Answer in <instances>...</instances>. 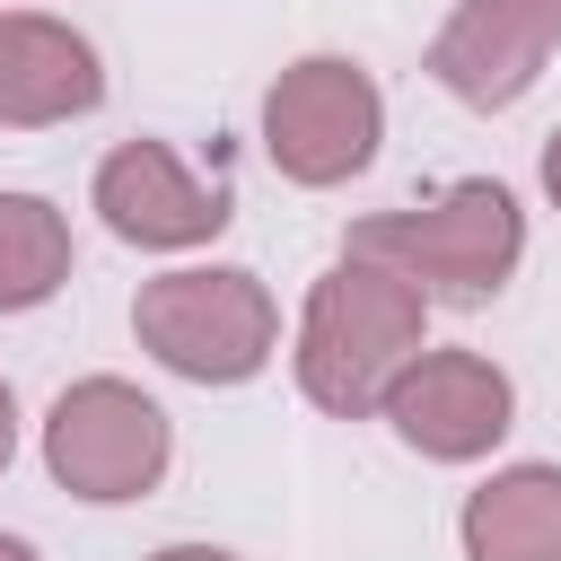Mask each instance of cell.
I'll return each mask as SVG.
<instances>
[{"instance_id": "cell-2", "label": "cell", "mask_w": 561, "mask_h": 561, "mask_svg": "<svg viewBox=\"0 0 561 561\" xmlns=\"http://www.w3.org/2000/svg\"><path fill=\"white\" fill-rule=\"evenodd\" d=\"M351 254H377L394 263L412 289L430 298H456V307H482L508 289V272L526 263V210L500 175H465L430 202H403V210H368L351 237Z\"/></svg>"}, {"instance_id": "cell-1", "label": "cell", "mask_w": 561, "mask_h": 561, "mask_svg": "<svg viewBox=\"0 0 561 561\" xmlns=\"http://www.w3.org/2000/svg\"><path fill=\"white\" fill-rule=\"evenodd\" d=\"M430 351V289H412L377 254H333L298 307L289 333V377L324 421H377L394 377Z\"/></svg>"}, {"instance_id": "cell-5", "label": "cell", "mask_w": 561, "mask_h": 561, "mask_svg": "<svg viewBox=\"0 0 561 561\" xmlns=\"http://www.w3.org/2000/svg\"><path fill=\"white\" fill-rule=\"evenodd\" d=\"M377 140H386V96L351 53H298L263 88V158H272V175H289L307 193L368 175Z\"/></svg>"}, {"instance_id": "cell-4", "label": "cell", "mask_w": 561, "mask_h": 561, "mask_svg": "<svg viewBox=\"0 0 561 561\" xmlns=\"http://www.w3.org/2000/svg\"><path fill=\"white\" fill-rule=\"evenodd\" d=\"M175 465V421L158 394H140L131 377H70L44 412V473L88 500V508H123L149 500Z\"/></svg>"}, {"instance_id": "cell-14", "label": "cell", "mask_w": 561, "mask_h": 561, "mask_svg": "<svg viewBox=\"0 0 561 561\" xmlns=\"http://www.w3.org/2000/svg\"><path fill=\"white\" fill-rule=\"evenodd\" d=\"M149 561H237V552H228V543H158Z\"/></svg>"}, {"instance_id": "cell-11", "label": "cell", "mask_w": 561, "mask_h": 561, "mask_svg": "<svg viewBox=\"0 0 561 561\" xmlns=\"http://www.w3.org/2000/svg\"><path fill=\"white\" fill-rule=\"evenodd\" d=\"M61 280H70V210L0 184V316L61 298Z\"/></svg>"}, {"instance_id": "cell-13", "label": "cell", "mask_w": 561, "mask_h": 561, "mask_svg": "<svg viewBox=\"0 0 561 561\" xmlns=\"http://www.w3.org/2000/svg\"><path fill=\"white\" fill-rule=\"evenodd\" d=\"M535 175H543V202L561 210V123H552V140H543V167H535Z\"/></svg>"}, {"instance_id": "cell-12", "label": "cell", "mask_w": 561, "mask_h": 561, "mask_svg": "<svg viewBox=\"0 0 561 561\" xmlns=\"http://www.w3.org/2000/svg\"><path fill=\"white\" fill-rule=\"evenodd\" d=\"M18 465V394H9V377H0V473Z\"/></svg>"}, {"instance_id": "cell-15", "label": "cell", "mask_w": 561, "mask_h": 561, "mask_svg": "<svg viewBox=\"0 0 561 561\" xmlns=\"http://www.w3.org/2000/svg\"><path fill=\"white\" fill-rule=\"evenodd\" d=\"M0 561H44V552H35L26 535H0Z\"/></svg>"}, {"instance_id": "cell-3", "label": "cell", "mask_w": 561, "mask_h": 561, "mask_svg": "<svg viewBox=\"0 0 561 561\" xmlns=\"http://www.w3.org/2000/svg\"><path fill=\"white\" fill-rule=\"evenodd\" d=\"M131 342L184 386H245L280 351V307L245 263H175L140 280Z\"/></svg>"}, {"instance_id": "cell-10", "label": "cell", "mask_w": 561, "mask_h": 561, "mask_svg": "<svg viewBox=\"0 0 561 561\" xmlns=\"http://www.w3.org/2000/svg\"><path fill=\"white\" fill-rule=\"evenodd\" d=\"M465 561H561V465H491L456 508Z\"/></svg>"}, {"instance_id": "cell-6", "label": "cell", "mask_w": 561, "mask_h": 561, "mask_svg": "<svg viewBox=\"0 0 561 561\" xmlns=\"http://www.w3.org/2000/svg\"><path fill=\"white\" fill-rule=\"evenodd\" d=\"M377 421L421 456V465H482L508 430H517V386L491 351H465V342H430L394 394L377 403Z\"/></svg>"}, {"instance_id": "cell-7", "label": "cell", "mask_w": 561, "mask_h": 561, "mask_svg": "<svg viewBox=\"0 0 561 561\" xmlns=\"http://www.w3.org/2000/svg\"><path fill=\"white\" fill-rule=\"evenodd\" d=\"M88 210L123 245H140V254H193V245H210L237 219L228 184L193 175L175 140H123V149H105L96 184H88Z\"/></svg>"}, {"instance_id": "cell-8", "label": "cell", "mask_w": 561, "mask_h": 561, "mask_svg": "<svg viewBox=\"0 0 561 561\" xmlns=\"http://www.w3.org/2000/svg\"><path fill=\"white\" fill-rule=\"evenodd\" d=\"M552 53H561V0H456L447 26L430 35V79L456 105L500 114L543 79Z\"/></svg>"}, {"instance_id": "cell-9", "label": "cell", "mask_w": 561, "mask_h": 561, "mask_svg": "<svg viewBox=\"0 0 561 561\" xmlns=\"http://www.w3.org/2000/svg\"><path fill=\"white\" fill-rule=\"evenodd\" d=\"M105 105L96 44L53 9H0V131H53Z\"/></svg>"}]
</instances>
